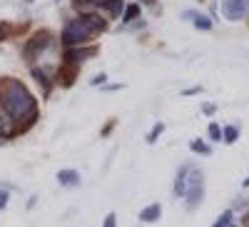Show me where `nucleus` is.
Here are the masks:
<instances>
[{
    "label": "nucleus",
    "instance_id": "nucleus-4",
    "mask_svg": "<svg viewBox=\"0 0 249 227\" xmlns=\"http://www.w3.org/2000/svg\"><path fill=\"white\" fill-rule=\"evenodd\" d=\"M184 205H187V210H197L202 200H204V172L192 168L190 170V177H187V192H184Z\"/></svg>",
    "mask_w": 249,
    "mask_h": 227
},
{
    "label": "nucleus",
    "instance_id": "nucleus-9",
    "mask_svg": "<svg viewBox=\"0 0 249 227\" xmlns=\"http://www.w3.org/2000/svg\"><path fill=\"white\" fill-rule=\"evenodd\" d=\"M57 182L62 185V188H77V185L82 182V177H80L77 170L68 168V170H60V172H57Z\"/></svg>",
    "mask_w": 249,
    "mask_h": 227
},
{
    "label": "nucleus",
    "instance_id": "nucleus-19",
    "mask_svg": "<svg viewBox=\"0 0 249 227\" xmlns=\"http://www.w3.org/2000/svg\"><path fill=\"white\" fill-rule=\"evenodd\" d=\"M197 93H202V85H195V88H187V90H182L179 95H182V97H192V95H197Z\"/></svg>",
    "mask_w": 249,
    "mask_h": 227
},
{
    "label": "nucleus",
    "instance_id": "nucleus-8",
    "mask_svg": "<svg viewBox=\"0 0 249 227\" xmlns=\"http://www.w3.org/2000/svg\"><path fill=\"white\" fill-rule=\"evenodd\" d=\"M182 18L184 20H192V25L197 30H212V20L207 18V15H202V13H197V10H187V13H182Z\"/></svg>",
    "mask_w": 249,
    "mask_h": 227
},
{
    "label": "nucleus",
    "instance_id": "nucleus-16",
    "mask_svg": "<svg viewBox=\"0 0 249 227\" xmlns=\"http://www.w3.org/2000/svg\"><path fill=\"white\" fill-rule=\"evenodd\" d=\"M164 132V122H155V125H152V130L147 132V137H144V140H147V145H155V142L160 140V135Z\"/></svg>",
    "mask_w": 249,
    "mask_h": 227
},
{
    "label": "nucleus",
    "instance_id": "nucleus-25",
    "mask_svg": "<svg viewBox=\"0 0 249 227\" xmlns=\"http://www.w3.org/2000/svg\"><path fill=\"white\" fill-rule=\"evenodd\" d=\"M242 188H249V175H247V180L242 182Z\"/></svg>",
    "mask_w": 249,
    "mask_h": 227
},
{
    "label": "nucleus",
    "instance_id": "nucleus-5",
    "mask_svg": "<svg viewBox=\"0 0 249 227\" xmlns=\"http://www.w3.org/2000/svg\"><path fill=\"white\" fill-rule=\"evenodd\" d=\"M222 13L227 20H244L249 15V0H222Z\"/></svg>",
    "mask_w": 249,
    "mask_h": 227
},
{
    "label": "nucleus",
    "instance_id": "nucleus-17",
    "mask_svg": "<svg viewBox=\"0 0 249 227\" xmlns=\"http://www.w3.org/2000/svg\"><path fill=\"white\" fill-rule=\"evenodd\" d=\"M207 137H210L212 142H219L222 140V128L217 125V122H210V128H207Z\"/></svg>",
    "mask_w": 249,
    "mask_h": 227
},
{
    "label": "nucleus",
    "instance_id": "nucleus-2",
    "mask_svg": "<svg viewBox=\"0 0 249 227\" xmlns=\"http://www.w3.org/2000/svg\"><path fill=\"white\" fill-rule=\"evenodd\" d=\"M105 30H107V18L90 10V13H80V15L70 18L65 23V28H62L60 40L65 48H77V45H85L88 40L102 35Z\"/></svg>",
    "mask_w": 249,
    "mask_h": 227
},
{
    "label": "nucleus",
    "instance_id": "nucleus-14",
    "mask_svg": "<svg viewBox=\"0 0 249 227\" xmlns=\"http://www.w3.org/2000/svg\"><path fill=\"white\" fill-rule=\"evenodd\" d=\"M190 150L195 155H212V145H210V142H204V140H199V137L190 142Z\"/></svg>",
    "mask_w": 249,
    "mask_h": 227
},
{
    "label": "nucleus",
    "instance_id": "nucleus-11",
    "mask_svg": "<svg viewBox=\"0 0 249 227\" xmlns=\"http://www.w3.org/2000/svg\"><path fill=\"white\" fill-rule=\"evenodd\" d=\"M100 10L105 13L107 18H120L122 10H124V3H122V0H105V3L100 5Z\"/></svg>",
    "mask_w": 249,
    "mask_h": 227
},
{
    "label": "nucleus",
    "instance_id": "nucleus-26",
    "mask_svg": "<svg viewBox=\"0 0 249 227\" xmlns=\"http://www.w3.org/2000/svg\"><path fill=\"white\" fill-rule=\"evenodd\" d=\"M5 142H8V140H5V137H3V135H0V145H5Z\"/></svg>",
    "mask_w": 249,
    "mask_h": 227
},
{
    "label": "nucleus",
    "instance_id": "nucleus-15",
    "mask_svg": "<svg viewBox=\"0 0 249 227\" xmlns=\"http://www.w3.org/2000/svg\"><path fill=\"white\" fill-rule=\"evenodd\" d=\"M140 15H142L140 5H137V3H130L127 8L122 10V23H132V20H137Z\"/></svg>",
    "mask_w": 249,
    "mask_h": 227
},
{
    "label": "nucleus",
    "instance_id": "nucleus-7",
    "mask_svg": "<svg viewBox=\"0 0 249 227\" xmlns=\"http://www.w3.org/2000/svg\"><path fill=\"white\" fill-rule=\"evenodd\" d=\"M190 170H192V165H190V162H184L182 168L177 170V175H175V188H172L175 197H184V192H187V177H190Z\"/></svg>",
    "mask_w": 249,
    "mask_h": 227
},
{
    "label": "nucleus",
    "instance_id": "nucleus-22",
    "mask_svg": "<svg viewBox=\"0 0 249 227\" xmlns=\"http://www.w3.org/2000/svg\"><path fill=\"white\" fill-rule=\"evenodd\" d=\"M105 82H107V75H105V73H100L97 77L90 80V85H105Z\"/></svg>",
    "mask_w": 249,
    "mask_h": 227
},
{
    "label": "nucleus",
    "instance_id": "nucleus-21",
    "mask_svg": "<svg viewBox=\"0 0 249 227\" xmlns=\"http://www.w3.org/2000/svg\"><path fill=\"white\" fill-rule=\"evenodd\" d=\"M202 113H204V115H214V113H217V105H214V102H204Z\"/></svg>",
    "mask_w": 249,
    "mask_h": 227
},
{
    "label": "nucleus",
    "instance_id": "nucleus-24",
    "mask_svg": "<svg viewBox=\"0 0 249 227\" xmlns=\"http://www.w3.org/2000/svg\"><path fill=\"white\" fill-rule=\"evenodd\" d=\"M112 128H115V120H110V122H107V125H105V128H102V135H105V137H107Z\"/></svg>",
    "mask_w": 249,
    "mask_h": 227
},
{
    "label": "nucleus",
    "instance_id": "nucleus-10",
    "mask_svg": "<svg viewBox=\"0 0 249 227\" xmlns=\"http://www.w3.org/2000/svg\"><path fill=\"white\" fill-rule=\"evenodd\" d=\"M160 217H162V205L160 202H150L147 208L140 210V222H147L150 225V222H157Z\"/></svg>",
    "mask_w": 249,
    "mask_h": 227
},
{
    "label": "nucleus",
    "instance_id": "nucleus-6",
    "mask_svg": "<svg viewBox=\"0 0 249 227\" xmlns=\"http://www.w3.org/2000/svg\"><path fill=\"white\" fill-rule=\"evenodd\" d=\"M92 55H95V48H82V45H77V48H68L65 55H62V63L80 68V65L85 63L88 57H92Z\"/></svg>",
    "mask_w": 249,
    "mask_h": 227
},
{
    "label": "nucleus",
    "instance_id": "nucleus-27",
    "mask_svg": "<svg viewBox=\"0 0 249 227\" xmlns=\"http://www.w3.org/2000/svg\"><path fill=\"white\" fill-rule=\"evenodd\" d=\"M25 3H33V0H25Z\"/></svg>",
    "mask_w": 249,
    "mask_h": 227
},
{
    "label": "nucleus",
    "instance_id": "nucleus-3",
    "mask_svg": "<svg viewBox=\"0 0 249 227\" xmlns=\"http://www.w3.org/2000/svg\"><path fill=\"white\" fill-rule=\"evenodd\" d=\"M55 45V35L50 30H37L28 38V43L23 45V60L30 65H35L37 57H43L50 48Z\"/></svg>",
    "mask_w": 249,
    "mask_h": 227
},
{
    "label": "nucleus",
    "instance_id": "nucleus-18",
    "mask_svg": "<svg viewBox=\"0 0 249 227\" xmlns=\"http://www.w3.org/2000/svg\"><path fill=\"white\" fill-rule=\"evenodd\" d=\"M102 227H117V215L115 212H107L105 222H102Z\"/></svg>",
    "mask_w": 249,
    "mask_h": 227
},
{
    "label": "nucleus",
    "instance_id": "nucleus-28",
    "mask_svg": "<svg viewBox=\"0 0 249 227\" xmlns=\"http://www.w3.org/2000/svg\"><path fill=\"white\" fill-rule=\"evenodd\" d=\"M230 227H237V225H230Z\"/></svg>",
    "mask_w": 249,
    "mask_h": 227
},
{
    "label": "nucleus",
    "instance_id": "nucleus-13",
    "mask_svg": "<svg viewBox=\"0 0 249 227\" xmlns=\"http://www.w3.org/2000/svg\"><path fill=\"white\" fill-rule=\"evenodd\" d=\"M237 140H239V128H237V125H224V128H222V142H227V145H234Z\"/></svg>",
    "mask_w": 249,
    "mask_h": 227
},
{
    "label": "nucleus",
    "instance_id": "nucleus-23",
    "mask_svg": "<svg viewBox=\"0 0 249 227\" xmlns=\"http://www.w3.org/2000/svg\"><path fill=\"white\" fill-rule=\"evenodd\" d=\"M10 30H13V28H10V25H5V23H3V25H0V40H5Z\"/></svg>",
    "mask_w": 249,
    "mask_h": 227
},
{
    "label": "nucleus",
    "instance_id": "nucleus-20",
    "mask_svg": "<svg viewBox=\"0 0 249 227\" xmlns=\"http://www.w3.org/2000/svg\"><path fill=\"white\" fill-rule=\"evenodd\" d=\"M8 200H10V192L8 190H0V210L8 208Z\"/></svg>",
    "mask_w": 249,
    "mask_h": 227
},
{
    "label": "nucleus",
    "instance_id": "nucleus-12",
    "mask_svg": "<svg viewBox=\"0 0 249 227\" xmlns=\"http://www.w3.org/2000/svg\"><path fill=\"white\" fill-rule=\"evenodd\" d=\"M105 0H72V8L80 13H90V10H100V5Z\"/></svg>",
    "mask_w": 249,
    "mask_h": 227
},
{
    "label": "nucleus",
    "instance_id": "nucleus-1",
    "mask_svg": "<svg viewBox=\"0 0 249 227\" xmlns=\"http://www.w3.org/2000/svg\"><path fill=\"white\" fill-rule=\"evenodd\" d=\"M37 122V100L18 77L0 80V135L5 140L25 135Z\"/></svg>",
    "mask_w": 249,
    "mask_h": 227
}]
</instances>
